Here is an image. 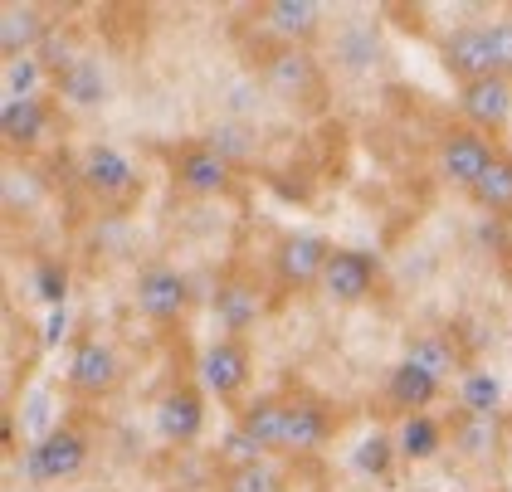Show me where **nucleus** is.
<instances>
[{"mask_svg": "<svg viewBox=\"0 0 512 492\" xmlns=\"http://www.w3.org/2000/svg\"><path fill=\"white\" fill-rule=\"evenodd\" d=\"M64 385L83 400H108L122 385V351L108 337H79L64 361Z\"/></svg>", "mask_w": 512, "mask_h": 492, "instance_id": "1", "label": "nucleus"}, {"mask_svg": "<svg viewBox=\"0 0 512 492\" xmlns=\"http://www.w3.org/2000/svg\"><path fill=\"white\" fill-rule=\"evenodd\" d=\"M254 376V351L244 337H215L196 356V385L215 400H239Z\"/></svg>", "mask_w": 512, "mask_h": 492, "instance_id": "2", "label": "nucleus"}, {"mask_svg": "<svg viewBox=\"0 0 512 492\" xmlns=\"http://www.w3.org/2000/svg\"><path fill=\"white\" fill-rule=\"evenodd\" d=\"M88 454H93V444H88V434L79 424H54L40 444L25 454V473L35 483H74L88 468Z\"/></svg>", "mask_w": 512, "mask_h": 492, "instance_id": "3", "label": "nucleus"}, {"mask_svg": "<svg viewBox=\"0 0 512 492\" xmlns=\"http://www.w3.org/2000/svg\"><path fill=\"white\" fill-rule=\"evenodd\" d=\"M132 298H137V312L152 322V327H176L186 312H191V278L181 273V268L171 264H147L137 273V288H132Z\"/></svg>", "mask_w": 512, "mask_h": 492, "instance_id": "4", "label": "nucleus"}, {"mask_svg": "<svg viewBox=\"0 0 512 492\" xmlns=\"http://www.w3.org/2000/svg\"><path fill=\"white\" fill-rule=\"evenodd\" d=\"M498 161V147H493V137H483V132H473V127H449L444 137H439V147H434V166H439V176L449 181V186L459 190H473L483 181V171Z\"/></svg>", "mask_w": 512, "mask_h": 492, "instance_id": "5", "label": "nucleus"}, {"mask_svg": "<svg viewBox=\"0 0 512 492\" xmlns=\"http://www.w3.org/2000/svg\"><path fill=\"white\" fill-rule=\"evenodd\" d=\"M79 181H83V190H88L93 200L118 205V210L122 205H132V200H137V190H142L137 171H132V161H127L118 147H108V142H93V147L83 152Z\"/></svg>", "mask_w": 512, "mask_h": 492, "instance_id": "6", "label": "nucleus"}, {"mask_svg": "<svg viewBox=\"0 0 512 492\" xmlns=\"http://www.w3.org/2000/svg\"><path fill=\"white\" fill-rule=\"evenodd\" d=\"M381 288V259L366 249H332L327 273H322V293L337 307H361L371 303V293Z\"/></svg>", "mask_w": 512, "mask_h": 492, "instance_id": "7", "label": "nucleus"}, {"mask_svg": "<svg viewBox=\"0 0 512 492\" xmlns=\"http://www.w3.org/2000/svg\"><path fill=\"white\" fill-rule=\"evenodd\" d=\"M171 181H176L181 195H191V200H215V195L230 190L235 166L215 152L210 142H186L181 152L171 156Z\"/></svg>", "mask_w": 512, "mask_h": 492, "instance_id": "8", "label": "nucleus"}, {"mask_svg": "<svg viewBox=\"0 0 512 492\" xmlns=\"http://www.w3.org/2000/svg\"><path fill=\"white\" fill-rule=\"evenodd\" d=\"M332 429H337V419L322 395L313 390L283 395V454H313L332 439Z\"/></svg>", "mask_w": 512, "mask_h": 492, "instance_id": "9", "label": "nucleus"}, {"mask_svg": "<svg viewBox=\"0 0 512 492\" xmlns=\"http://www.w3.org/2000/svg\"><path fill=\"white\" fill-rule=\"evenodd\" d=\"M332 259V244L317 234H283L274 249V273L288 293H313L322 288V273Z\"/></svg>", "mask_w": 512, "mask_h": 492, "instance_id": "10", "label": "nucleus"}, {"mask_svg": "<svg viewBox=\"0 0 512 492\" xmlns=\"http://www.w3.org/2000/svg\"><path fill=\"white\" fill-rule=\"evenodd\" d=\"M439 64L459 78V88L478 83V78H493L498 74V54H493L488 25H459L454 35L439 44Z\"/></svg>", "mask_w": 512, "mask_h": 492, "instance_id": "11", "label": "nucleus"}, {"mask_svg": "<svg viewBox=\"0 0 512 492\" xmlns=\"http://www.w3.org/2000/svg\"><path fill=\"white\" fill-rule=\"evenodd\" d=\"M459 113H464V127L483 132V137H498L512 122V78L493 74L478 78V83H464L459 88Z\"/></svg>", "mask_w": 512, "mask_h": 492, "instance_id": "12", "label": "nucleus"}, {"mask_svg": "<svg viewBox=\"0 0 512 492\" xmlns=\"http://www.w3.org/2000/svg\"><path fill=\"white\" fill-rule=\"evenodd\" d=\"M157 429H161L166 444L191 449L200 434H205V390L191 385V380L171 385V390L157 400Z\"/></svg>", "mask_w": 512, "mask_h": 492, "instance_id": "13", "label": "nucleus"}, {"mask_svg": "<svg viewBox=\"0 0 512 492\" xmlns=\"http://www.w3.org/2000/svg\"><path fill=\"white\" fill-rule=\"evenodd\" d=\"M259 30L274 39V49H308L322 30V5H313V0H269V5H259Z\"/></svg>", "mask_w": 512, "mask_h": 492, "instance_id": "14", "label": "nucleus"}, {"mask_svg": "<svg viewBox=\"0 0 512 492\" xmlns=\"http://www.w3.org/2000/svg\"><path fill=\"white\" fill-rule=\"evenodd\" d=\"M259 78L274 88L278 98L303 103V98H313L322 88V64L313 59V49H269L264 64H259Z\"/></svg>", "mask_w": 512, "mask_h": 492, "instance_id": "15", "label": "nucleus"}, {"mask_svg": "<svg viewBox=\"0 0 512 492\" xmlns=\"http://www.w3.org/2000/svg\"><path fill=\"white\" fill-rule=\"evenodd\" d=\"M405 356L415 361V366H425L434 380H459L464 371H469V351H464V341L454 337L449 327H420V332H410V341H405Z\"/></svg>", "mask_w": 512, "mask_h": 492, "instance_id": "16", "label": "nucleus"}, {"mask_svg": "<svg viewBox=\"0 0 512 492\" xmlns=\"http://www.w3.org/2000/svg\"><path fill=\"white\" fill-rule=\"evenodd\" d=\"M210 307H215V317H220L225 337H244V332L264 317V293H259V283H254V278L230 273V278H220V283H215Z\"/></svg>", "mask_w": 512, "mask_h": 492, "instance_id": "17", "label": "nucleus"}, {"mask_svg": "<svg viewBox=\"0 0 512 492\" xmlns=\"http://www.w3.org/2000/svg\"><path fill=\"white\" fill-rule=\"evenodd\" d=\"M49 39V20L40 5L30 0H5L0 5V54L5 59H25Z\"/></svg>", "mask_w": 512, "mask_h": 492, "instance_id": "18", "label": "nucleus"}, {"mask_svg": "<svg viewBox=\"0 0 512 492\" xmlns=\"http://www.w3.org/2000/svg\"><path fill=\"white\" fill-rule=\"evenodd\" d=\"M386 395H391V405L400 415H425V410H434V400L444 395V380H434L410 356H400L391 366V376H386Z\"/></svg>", "mask_w": 512, "mask_h": 492, "instance_id": "19", "label": "nucleus"}, {"mask_svg": "<svg viewBox=\"0 0 512 492\" xmlns=\"http://www.w3.org/2000/svg\"><path fill=\"white\" fill-rule=\"evenodd\" d=\"M49 132V103L44 98H5L0 103V137L15 152H35Z\"/></svg>", "mask_w": 512, "mask_h": 492, "instance_id": "20", "label": "nucleus"}, {"mask_svg": "<svg viewBox=\"0 0 512 492\" xmlns=\"http://www.w3.org/2000/svg\"><path fill=\"white\" fill-rule=\"evenodd\" d=\"M449 444V424L434 415H400L395 424V449H400V463H430V458L444 454Z\"/></svg>", "mask_w": 512, "mask_h": 492, "instance_id": "21", "label": "nucleus"}, {"mask_svg": "<svg viewBox=\"0 0 512 492\" xmlns=\"http://www.w3.org/2000/svg\"><path fill=\"white\" fill-rule=\"evenodd\" d=\"M235 429L264 454H283V395H254L249 405H239Z\"/></svg>", "mask_w": 512, "mask_h": 492, "instance_id": "22", "label": "nucleus"}, {"mask_svg": "<svg viewBox=\"0 0 512 492\" xmlns=\"http://www.w3.org/2000/svg\"><path fill=\"white\" fill-rule=\"evenodd\" d=\"M454 400H459V415H478V419H498L503 410V380L483 366H469L464 376L454 380Z\"/></svg>", "mask_w": 512, "mask_h": 492, "instance_id": "23", "label": "nucleus"}, {"mask_svg": "<svg viewBox=\"0 0 512 492\" xmlns=\"http://www.w3.org/2000/svg\"><path fill=\"white\" fill-rule=\"evenodd\" d=\"M449 444L464 458H493L503 449L498 419H478V415H454L449 419Z\"/></svg>", "mask_w": 512, "mask_h": 492, "instance_id": "24", "label": "nucleus"}, {"mask_svg": "<svg viewBox=\"0 0 512 492\" xmlns=\"http://www.w3.org/2000/svg\"><path fill=\"white\" fill-rule=\"evenodd\" d=\"M469 200L483 215H512V156H498L483 171V181L469 190Z\"/></svg>", "mask_w": 512, "mask_h": 492, "instance_id": "25", "label": "nucleus"}, {"mask_svg": "<svg viewBox=\"0 0 512 492\" xmlns=\"http://www.w3.org/2000/svg\"><path fill=\"white\" fill-rule=\"evenodd\" d=\"M59 93H64L74 108H98L103 93H108V83H103L93 59H74V64H64V74H59Z\"/></svg>", "mask_w": 512, "mask_h": 492, "instance_id": "26", "label": "nucleus"}, {"mask_svg": "<svg viewBox=\"0 0 512 492\" xmlns=\"http://www.w3.org/2000/svg\"><path fill=\"white\" fill-rule=\"evenodd\" d=\"M356 473H366V478H386L395 463H400V449H395V434H366L361 444H356Z\"/></svg>", "mask_w": 512, "mask_h": 492, "instance_id": "27", "label": "nucleus"}, {"mask_svg": "<svg viewBox=\"0 0 512 492\" xmlns=\"http://www.w3.org/2000/svg\"><path fill=\"white\" fill-rule=\"evenodd\" d=\"M35 298L49 312H64L69 303V264L64 259H35Z\"/></svg>", "mask_w": 512, "mask_h": 492, "instance_id": "28", "label": "nucleus"}, {"mask_svg": "<svg viewBox=\"0 0 512 492\" xmlns=\"http://www.w3.org/2000/svg\"><path fill=\"white\" fill-rule=\"evenodd\" d=\"M278 488H283V483H278V473L269 468V458L220 473V492H278Z\"/></svg>", "mask_w": 512, "mask_h": 492, "instance_id": "29", "label": "nucleus"}, {"mask_svg": "<svg viewBox=\"0 0 512 492\" xmlns=\"http://www.w3.org/2000/svg\"><path fill=\"white\" fill-rule=\"evenodd\" d=\"M40 78H44V64L35 54L5 59V98H40Z\"/></svg>", "mask_w": 512, "mask_h": 492, "instance_id": "30", "label": "nucleus"}, {"mask_svg": "<svg viewBox=\"0 0 512 492\" xmlns=\"http://www.w3.org/2000/svg\"><path fill=\"white\" fill-rule=\"evenodd\" d=\"M205 142L225 156L230 166H235L239 156L254 152V132H249V127H239V122H220V127H210V137H205Z\"/></svg>", "mask_w": 512, "mask_h": 492, "instance_id": "31", "label": "nucleus"}, {"mask_svg": "<svg viewBox=\"0 0 512 492\" xmlns=\"http://www.w3.org/2000/svg\"><path fill=\"white\" fill-rule=\"evenodd\" d=\"M220 454H225V468H244V463H264V458H269L259 444H254V439H244L239 429H230V434H225Z\"/></svg>", "mask_w": 512, "mask_h": 492, "instance_id": "32", "label": "nucleus"}, {"mask_svg": "<svg viewBox=\"0 0 512 492\" xmlns=\"http://www.w3.org/2000/svg\"><path fill=\"white\" fill-rule=\"evenodd\" d=\"M488 35H493V54H498V74L512 78V15L493 20V25H488Z\"/></svg>", "mask_w": 512, "mask_h": 492, "instance_id": "33", "label": "nucleus"}]
</instances>
